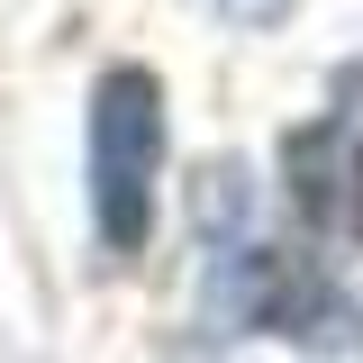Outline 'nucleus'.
Listing matches in <instances>:
<instances>
[{"label": "nucleus", "mask_w": 363, "mask_h": 363, "mask_svg": "<svg viewBox=\"0 0 363 363\" xmlns=\"http://www.w3.org/2000/svg\"><path fill=\"white\" fill-rule=\"evenodd\" d=\"M209 300H218L227 327L291 336V345H309V354H363V309L345 300V281L318 264V255H300V245H264V236L218 245Z\"/></svg>", "instance_id": "1"}, {"label": "nucleus", "mask_w": 363, "mask_h": 363, "mask_svg": "<svg viewBox=\"0 0 363 363\" xmlns=\"http://www.w3.org/2000/svg\"><path fill=\"white\" fill-rule=\"evenodd\" d=\"M164 173V82L145 64H109L91 91V218L109 255H145Z\"/></svg>", "instance_id": "2"}, {"label": "nucleus", "mask_w": 363, "mask_h": 363, "mask_svg": "<svg viewBox=\"0 0 363 363\" xmlns=\"http://www.w3.org/2000/svg\"><path fill=\"white\" fill-rule=\"evenodd\" d=\"M236 28H272V18H291V0H218Z\"/></svg>", "instance_id": "3"}, {"label": "nucleus", "mask_w": 363, "mask_h": 363, "mask_svg": "<svg viewBox=\"0 0 363 363\" xmlns=\"http://www.w3.org/2000/svg\"><path fill=\"white\" fill-rule=\"evenodd\" d=\"M354 227H363V145H354Z\"/></svg>", "instance_id": "4"}]
</instances>
